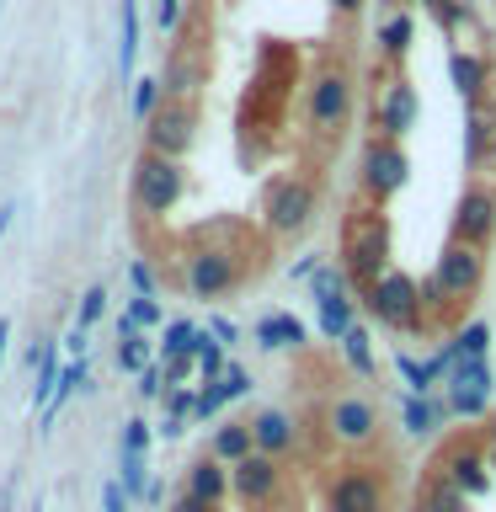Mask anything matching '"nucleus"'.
Wrapping results in <instances>:
<instances>
[{"mask_svg":"<svg viewBox=\"0 0 496 512\" xmlns=\"http://www.w3.org/2000/svg\"><path fill=\"white\" fill-rule=\"evenodd\" d=\"M342 256H347V278L363 288H374L384 278V256H390V219H384V208H352L347 219V235H342Z\"/></svg>","mask_w":496,"mask_h":512,"instance_id":"f257e3e1","label":"nucleus"},{"mask_svg":"<svg viewBox=\"0 0 496 512\" xmlns=\"http://www.w3.org/2000/svg\"><path fill=\"white\" fill-rule=\"evenodd\" d=\"M176 198H182V166L155 150H139L134 160V203L144 208V214H166V208H176Z\"/></svg>","mask_w":496,"mask_h":512,"instance_id":"f03ea898","label":"nucleus"},{"mask_svg":"<svg viewBox=\"0 0 496 512\" xmlns=\"http://www.w3.org/2000/svg\"><path fill=\"white\" fill-rule=\"evenodd\" d=\"M363 299H368V310H374L384 326H395V331H416V326H422V304L427 299H422V288H416L406 272H384Z\"/></svg>","mask_w":496,"mask_h":512,"instance_id":"7ed1b4c3","label":"nucleus"},{"mask_svg":"<svg viewBox=\"0 0 496 512\" xmlns=\"http://www.w3.org/2000/svg\"><path fill=\"white\" fill-rule=\"evenodd\" d=\"M304 112H310V128L315 134H336V128L347 123V112H352V75L347 70H320L310 80V102H304Z\"/></svg>","mask_w":496,"mask_h":512,"instance_id":"20e7f679","label":"nucleus"},{"mask_svg":"<svg viewBox=\"0 0 496 512\" xmlns=\"http://www.w3.org/2000/svg\"><path fill=\"white\" fill-rule=\"evenodd\" d=\"M315 219V187L304 176H278L267 187V224L272 235H299Z\"/></svg>","mask_w":496,"mask_h":512,"instance_id":"39448f33","label":"nucleus"},{"mask_svg":"<svg viewBox=\"0 0 496 512\" xmlns=\"http://www.w3.org/2000/svg\"><path fill=\"white\" fill-rule=\"evenodd\" d=\"M480 278H486V256H480V246H464V240L443 246L438 267H432V283H438L448 299H470L480 288Z\"/></svg>","mask_w":496,"mask_h":512,"instance_id":"423d86ee","label":"nucleus"},{"mask_svg":"<svg viewBox=\"0 0 496 512\" xmlns=\"http://www.w3.org/2000/svg\"><path fill=\"white\" fill-rule=\"evenodd\" d=\"M406 176H411V160L406 150H400L395 139H379V144H368L363 150V187H368V198H390V192L406 187Z\"/></svg>","mask_w":496,"mask_h":512,"instance_id":"0eeeda50","label":"nucleus"},{"mask_svg":"<svg viewBox=\"0 0 496 512\" xmlns=\"http://www.w3.org/2000/svg\"><path fill=\"white\" fill-rule=\"evenodd\" d=\"M187 144H192V107L187 102H166L150 123H144V150H155L166 160H182Z\"/></svg>","mask_w":496,"mask_h":512,"instance_id":"6e6552de","label":"nucleus"},{"mask_svg":"<svg viewBox=\"0 0 496 512\" xmlns=\"http://www.w3.org/2000/svg\"><path fill=\"white\" fill-rule=\"evenodd\" d=\"M326 432L342 448H363V443H374V432H379V416H374V406L368 400H358V395H342L336 406L326 411Z\"/></svg>","mask_w":496,"mask_h":512,"instance_id":"1a4fd4ad","label":"nucleus"},{"mask_svg":"<svg viewBox=\"0 0 496 512\" xmlns=\"http://www.w3.org/2000/svg\"><path fill=\"white\" fill-rule=\"evenodd\" d=\"M331 512H384V480L374 470H342L326 496Z\"/></svg>","mask_w":496,"mask_h":512,"instance_id":"9d476101","label":"nucleus"},{"mask_svg":"<svg viewBox=\"0 0 496 512\" xmlns=\"http://www.w3.org/2000/svg\"><path fill=\"white\" fill-rule=\"evenodd\" d=\"M491 400V368L486 363H459L448 374V411L454 416H480Z\"/></svg>","mask_w":496,"mask_h":512,"instance_id":"9b49d317","label":"nucleus"},{"mask_svg":"<svg viewBox=\"0 0 496 512\" xmlns=\"http://www.w3.org/2000/svg\"><path fill=\"white\" fill-rule=\"evenodd\" d=\"M496 230V198L486 187H470L459 198V214H454V240H464V246H486Z\"/></svg>","mask_w":496,"mask_h":512,"instance_id":"f8f14e48","label":"nucleus"},{"mask_svg":"<svg viewBox=\"0 0 496 512\" xmlns=\"http://www.w3.org/2000/svg\"><path fill=\"white\" fill-rule=\"evenodd\" d=\"M235 283V262H230V251H192L187 256V288L198 299H219L224 288Z\"/></svg>","mask_w":496,"mask_h":512,"instance_id":"ddd939ff","label":"nucleus"},{"mask_svg":"<svg viewBox=\"0 0 496 512\" xmlns=\"http://www.w3.org/2000/svg\"><path fill=\"white\" fill-rule=\"evenodd\" d=\"M438 470H443L448 480H454V486H459L464 496H480V491L491 486V459L480 454L475 443H454V448H448V454L438 459Z\"/></svg>","mask_w":496,"mask_h":512,"instance_id":"4468645a","label":"nucleus"},{"mask_svg":"<svg viewBox=\"0 0 496 512\" xmlns=\"http://www.w3.org/2000/svg\"><path fill=\"white\" fill-rule=\"evenodd\" d=\"M230 486H235L240 502H267V496L278 491V459H267V454L240 459L230 470Z\"/></svg>","mask_w":496,"mask_h":512,"instance_id":"2eb2a0df","label":"nucleus"},{"mask_svg":"<svg viewBox=\"0 0 496 512\" xmlns=\"http://www.w3.org/2000/svg\"><path fill=\"white\" fill-rule=\"evenodd\" d=\"M251 438H256V454H267V459H278L294 448V422H288V411H256L251 416Z\"/></svg>","mask_w":496,"mask_h":512,"instance_id":"dca6fc26","label":"nucleus"},{"mask_svg":"<svg viewBox=\"0 0 496 512\" xmlns=\"http://www.w3.org/2000/svg\"><path fill=\"white\" fill-rule=\"evenodd\" d=\"M411 118H416V91L411 86H400V80H395V86L390 91H384V112H379V128H384V134H406V128H411Z\"/></svg>","mask_w":496,"mask_h":512,"instance_id":"f3484780","label":"nucleus"},{"mask_svg":"<svg viewBox=\"0 0 496 512\" xmlns=\"http://www.w3.org/2000/svg\"><path fill=\"white\" fill-rule=\"evenodd\" d=\"M230 491V475L219 470L214 459H198L187 470V496H198V502H208V507H219V496Z\"/></svg>","mask_w":496,"mask_h":512,"instance_id":"a211bd4d","label":"nucleus"},{"mask_svg":"<svg viewBox=\"0 0 496 512\" xmlns=\"http://www.w3.org/2000/svg\"><path fill=\"white\" fill-rule=\"evenodd\" d=\"M134 59H139V6L123 0V11H118V75L134 70Z\"/></svg>","mask_w":496,"mask_h":512,"instance_id":"6ab92c4d","label":"nucleus"},{"mask_svg":"<svg viewBox=\"0 0 496 512\" xmlns=\"http://www.w3.org/2000/svg\"><path fill=\"white\" fill-rule=\"evenodd\" d=\"M214 454H219V459H230V470H235L240 459H251V454H256L251 422H246V427H240V422H230V427H219V432H214Z\"/></svg>","mask_w":496,"mask_h":512,"instance_id":"aec40b11","label":"nucleus"},{"mask_svg":"<svg viewBox=\"0 0 496 512\" xmlns=\"http://www.w3.org/2000/svg\"><path fill=\"white\" fill-rule=\"evenodd\" d=\"M320 331L326 336H347L352 331V299L336 288V294H320Z\"/></svg>","mask_w":496,"mask_h":512,"instance_id":"412c9836","label":"nucleus"},{"mask_svg":"<svg viewBox=\"0 0 496 512\" xmlns=\"http://www.w3.org/2000/svg\"><path fill=\"white\" fill-rule=\"evenodd\" d=\"M256 342L262 347H294V342H304V326L294 315H267L262 326H256Z\"/></svg>","mask_w":496,"mask_h":512,"instance_id":"4be33fe9","label":"nucleus"},{"mask_svg":"<svg viewBox=\"0 0 496 512\" xmlns=\"http://www.w3.org/2000/svg\"><path fill=\"white\" fill-rule=\"evenodd\" d=\"M464 507H470V496H464L448 475H438L422 496V512H464Z\"/></svg>","mask_w":496,"mask_h":512,"instance_id":"5701e85b","label":"nucleus"},{"mask_svg":"<svg viewBox=\"0 0 496 512\" xmlns=\"http://www.w3.org/2000/svg\"><path fill=\"white\" fill-rule=\"evenodd\" d=\"M395 368H400V379H406L411 384V395H432V379H443V368H438V358H432V363H416V358H406V352H400V358H395Z\"/></svg>","mask_w":496,"mask_h":512,"instance_id":"b1692460","label":"nucleus"},{"mask_svg":"<svg viewBox=\"0 0 496 512\" xmlns=\"http://www.w3.org/2000/svg\"><path fill=\"white\" fill-rule=\"evenodd\" d=\"M198 336H203V331H192L187 320H171V326H166V363L198 358Z\"/></svg>","mask_w":496,"mask_h":512,"instance_id":"393cba45","label":"nucleus"},{"mask_svg":"<svg viewBox=\"0 0 496 512\" xmlns=\"http://www.w3.org/2000/svg\"><path fill=\"white\" fill-rule=\"evenodd\" d=\"M166 107V80H155V75H144V80H134V112L144 123L155 118V112Z\"/></svg>","mask_w":496,"mask_h":512,"instance_id":"a878e982","label":"nucleus"},{"mask_svg":"<svg viewBox=\"0 0 496 512\" xmlns=\"http://www.w3.org/2000/svg\"><path fill=\"white\" fill-rule=\"evenodd\" d=\"M448 70H454V86H459L464 96H475L480 80H486V64L470 59V54H454V59H448Z\"/></svg>","mask_w":496,"mask_h":512,"instance_id":"bb28decb","label":"nucleus"},{"mask_svg":"<svg viewBox=\"0 0 496 512\" xmlns=\"http://www.w3.org/2000/svg\"><path fill=\"white\" fill-rule=\"evenodd\" d=\"M342 352H347V363L358 368V374H374V352H368V331L363 326H352L342 336Z\"/></svg>","mask_w":496,"mask_h":512,"instance_id":"cd10ccee","label":"nucleus"},{"mask_svg":"<svg viewBox=\"0 0 496 512\" xmlns=\"http://www.w3.org/2000/svg\"><path fill=\"white\" fill-rule=\"evenodd\" d=\"M406 43H411V16L400 11V16H390V22L379 27V48L384 54H406Z\"/></svg>","mask_w":496,"mask_h":512,"instance_id":"c85d7f7f","label":"nucleus"},{"mask_svg":"<svg viewBox=\"0 0 496 512\" xmlns=\"http://www.w3.org/2000/svg\"><path fill=\"white\" fill-rule=\"evenodd\" d=\"M198 368H203V374H224V342L214 331L198 336Z\"/></svg>","mask_w":496,"mask_h":512,"instance_id":"c756f323","label":"nucleus"},{"mask_svg":"<svg viewBox=\"0 0 496 512\" xmlns=\"http://www.w3.org/2000/svg\"><path fill=\"white\" fill-rule=\"evenodd\" d=\"M438 416H443V411H432L422 395L406 400V432H432V422H438Z\"/></svg>","mask_w":496,"mask_h":512,"instance_id":"7c9ffc66","label":"nucleus"},{"mask_svg":"<svg viewBox=\"0 0 496 512\" xmlns=\"http://www.w3.org/2000/svg\"><path fill=\"white\" fill-rule=\"evenodd\" d=\"M150 438H155V432H150V422H144V416H139V422H128V432H123V454L144 459V454H150Z\"/></svg>","mask_w":496,"mask_h":512,"instance_id":"2f4dec72","label":"nucleus"},{"mask_svg":"<svg viewBox=\"0 0 496 512\" xmlns=\"http://www.w3.org/2000/svg\"><path fill=\"white\" fill-rule=\"evenodd\" d=\"M102 315H107V288H86V299H80V331L96 326Z\"/></svg>","mask_w":496,"mask_h":512,"instance_id":"473e14b6","label":"nucleus"},{"mask_svg":"<svg viewBox=\"0 0 496 512\" xmlns=\"http://www.w3.org/2000/svg\"><path fill=\"white\" fill-rule=\"evenodd\" d=\"M214 384L224 390V400H235V395H246V390H251V379H246V368H240V363H230Z\"/></svg>","mask_w":496,"mask_h":512,"instance_id":"72a5a7b5","label":"nucleus"},{"mask_svg":"<svg viewBox=\"0 0 496 512\" xmlns=\"http://www.w3.org/2000/svg\"><path fill=\"white\" fill-rule=\"evenodd\" d=\"M123 491L144 496V459H134V454H123Z\"/></svg>","mask_w":496,"mask_h":512,"instance_id":"f704fd0d","label":"nucleus"},{"mask_svg":"<svg viewBox=\"0 0 496 512\" xmlns=\"http://www.w3.org/2000/svg\"><path fill=\"white\" fill-rule=\"evenodd\" d=\"M118 363H123V368H144V342H139V336H123Z\"/></svg>","mask_w":496,"mask_h":512,"instance_id":"c9c22d12","label":"nucleus"},{"mask_svg":"<svg viewBox=\"0 0 496 512\" xmlns=\"http://www.w3.org/2000/svg\"><path fill=\"white\" fill-rule=\"evenodd\" d=\"M128 278H134L139 299H150V294H155V272H150V262H134V267H128Z\"/></svg>","mask_w":496,"mask_h":512,"instance_id":"e433bc0d","label":"nucleus"},{"mask_svg":"<svg viewBox=\"0 0 496 512\" xmlns=\"http://www.w3.org/2000/svg\"><path fill=\"white\" fill-rule=\"evenodd\" d=\"M128 320H134V326H155V320H160V304H155V299H134Z\"/></svg>","mask_w":496,"mask_h":512,"instance_id":"4c0bfd02","label":"nucleus"},{"mask_svg":"<svg viewBox=\"0 0 496 512\" xmlns=\"http://www.w3.org/2000/svg\"><path fill=\"white\" fill-rule=\"evenodd\" d=\"M336 288H342V272H336V267H315V299L336 294Z\"/></svg>","mask_w":496,"mask_h":512,"instance_id":"58836bf2","label":"nucleus"},{"mask_svg":"<svg viewBox=\"0 0 496 512\" xmlns=\"http://www.w3.org/2000/svg\"><path fill=\"white\" fill-rule=\"evenodd\" d=\"M160 374H166V363H150V368H144V374H139V395H155V390H160Z\"/></svg>","mask_w":496,"mask_h":512,"instance_id":"ea45409f","label":"nucleus"},{"mask_svg":"<svg viewBox=\"0 0 496 512\" xmlns=\"http://www.w3.org/2000/svg\"><path fill=\"white\" fill-rule=\"evenodd\" d=\"M123 507H128V491L123 486H107L102 491V512H123Z\"/></svg>","mask_w":496,"mask_h":512,"instance_id":"a19ab883","label":"nucleus"},{"mask_svg":"<svg viewBox=\"0 0 496 512\" xmlns=\"http://www.w3.org/2000/svg\"><path fill=\"white\" fill-rule=\"evenodd\" d=\"M432 11H438V22H443V27H454L459 16H464V11L454 6V0H432Z\"/></svg>","mask_w":496,"mask_h":512,"instance_id":"79ce46f5","label":"nucleus"},{"mask_svg":"<svg viewBox=\"0 0 496 512\" xmlns=\"http://www.w3.org/2000/svg\"><path fill=\"white\" fill-rule=\"evenodd\" d=\"M176 16H182V0H160V27H176Z\"/></svg>","mask_w":496,"mask_h":512,"instance_id":"37998d69","label":"nucleus"},{"mask_svg":"<svg viewBox=\"0 0 496 512\" xmlns=\"http://www.w3.org/2000/svg\"><path fill=\"white\" fill-rule=\"evenodd\" d=\"M208 331H214V336H219V342H224V347H230V342H235V320H224V315H214V326H208Z\"/></svg>","mask_w":496,"mask_h":512,"instance_id":"c03bdc74","label":"nucleus"},{"mask_svg":"<svg viewBox=\"0 0 496 512\" xmlns=\"http://www.w3.org/2000/svg\"><path fill=\"white\" fill-rule=\"evenodd\" d=\"M176 512H214V507L198 502V496H182V502H176Z\"/></svg>","mask_w":496,"mask_h":512,"instance_id":"a18cd8bd","label":"nucleus"},{"mask_svg":"<svg viewBox=\"0 0 496 512\" xmlns=\"http://www.w3.org/2000/svg\"><path fill=\"white\" fill-rule=\"evenodd\" d=\"M11 219H16V208L6 203V208H0V240H6V230H11Z\"/></svg>","mask_w":496,"mask_h":512,"instance_id":"49530a36","label":"nucleus"},{"mask_svg":"<svg viewBox=\"0 0 496 512\" xmlns=\"http://www.w3.org/2000/svg\"><path fill=\"white\" fill-rule=\"evenodd\" d=\"M6 342H11V320H0V363H6Z\"/></svg>","mask_w":496,"mask_h":512,"instance_id":"de8ad7c7","label":"nucleus"},{"mask_svg":"<svg viewBox=\"0 0 496 512\" xmlns=\"http://www.w3.org/2000/svg\"><path fill=\"white\" fill-rule=\"evenodd\" d=\"M331 6H336V11H342V16H352V11H358V6H363V0H331Z\"/></svg>","mask_w":496,"mask_h":512,"instance_id":"09e8293b","label":"nucleus"},{"mask_svg":"<svg viewBox=\"0 0 496 512\" xmlns=\"http://www.w3.org/2000/svg\"><path fill=\"white\" fill-rule=\"evenodd\" d=\"M486 459H491V470H496V427H491V454Z\"/></svg>","mask_w":496,"mask_h":512,"instance_id":"8fccbe9b","label":"nucleus"}]
</instances>
